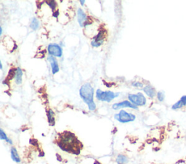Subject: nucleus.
<instances>
[{
    "label": "nucleus",
    "mask_w": 186,
    "mask_h": 164,
    "mask_svg": "<svg viewBox=\"0 0 186 164\" xmlns=\"http://www.w3.org/2000/svg\"><path fill=\"white\" fill-rule=\"evenodd\" d=\"M47 60L49 61L50 63V65H51V68H52V74H56L57 73L59 72V66L58 64V62L55 60V58L52 56H49L47 57Z\"/></svg>",
    "instance_id": "10"
},
{
    "label": "nucleus",
    "mask_w": 186,
    "mask_h": 164,
    "mask_svg": "<svg viewBox=\"0 0 186 164\" xmlns=\"http://www.w3.org/2000/svg\"><path fill=\"white\" fill-rule=\"evenodd\" d=\"M156 97H157V99H158L159 101L163 102L165 99V91H159L156 94Z\"/></svg>",
    "instance_id": "19"
},
{
    "label": "nucleus",
    "mask_w": 186,
    "mask_h": 164,
    "mask_svg": "<svg viewBox=\"0 0 186 164\" xmlns=\"http://www.w3.org/2000/svg\"><path fill=\"white\" fill-rule=\"evenodd\" d=\"M180 100H181V102L183 103V106H186V95H183Z\"/></svg>",
    "instance_id": "22"
},
{
    "label": "nucleus",
    "mask_w": 186,
    "mask_h": 164,
    "mask_svg": "<svg viewBox=\"0 0 186 164\" xmlns=\"http://www.w3.org/2000/svg\"><path fill=\"white\" fill-rule=\"evenodd\" d=\"M132 86L137 87H143V83L140 82H132Z\"/></svg>",
    "instance_id": "21"
},
{
    "label": "nucleus",
    "mask_w": 186,
    "mask_h": 164,
    "mask_svg": "<svg viewBox=\"0 0 186 164\" xmlns=\"http://www.w3.org/2000/svg\"><path fill=\"white\" fill-rule=\"evenodd\" d=\"M46 3L48 4V6H49L52 10H54L57 7V4L55 1H47V2H46Z\"/></svg>",
    "instance_id": "20"
},
{
    "label": "nucleus",
    "mask_w": 186,
    "mask_h": 164,
    "mask_svg": "<svg viewBox=\"0 0 186 164\" xmlns=\"http://www.w3.org/2000/svg\"><path fill=\"white\" fill-rule=\"evenodd\" d=\"M23 71L20 67H17L15 71V82L17 85H21L23 80Z\"/></svg>",
    "instance_id": "12"
},
{
    "label": "nucleus",
    "mask_w": 186,
    "mask_h": 164,
    "mask_svg": "<svg viewBox=\"0 0 186 164\" xmlns=\"http://www.w3.org/2000/svg\"><path fill=\"white\" fill-rule=\"evenodd\" d=\"M2 28L1 27L0 28V36H2Z\"/></svg>",
    "instance_id": "24"
},
{
    "label": "nucleus",
    "mask_w": 186,
    "mask_h": 164,
    "mask_svg": "<svg viewBox=\"0 0 186 164\" xmlns=\"http://www.w3.org/2000/svg\"><path fill=\"white\" fill-rule=\"evenodd\" d=\"M47 51L50 55L55 57H61L63 55V49L60 46L56 43L50 44L47 47Z\"/></svg>",
    "instance_id": "6"
},
{
    "label": "nucleus",
    "mask_w": 186,
    "mask_h": 164,
    "mask_svg": "<svg viewBox=\"0 0 186 164\" xmlns=\"http://www.w3.org/2000/svg\"><path fill=\"white\" fill-rule=\"evenodd\" d=\"M84 2H85V1H84V0H82V1H80V3H81V4H82V5H84Z\"/></svg>",
    "instance_id": "23"
},
{
    "label": "nucleus",
    "mask_w": 186,
    "mask_h": 164,
    "mask_svg": "<svg viewBox=\"0 0 186 164\" xmlns=\"http://www.w3.org/2000/svg\"><path fill=\"white\" fill-rule=\"evenodd\" d=\"M105 34H106L105 30H100V31L98 32L97 36L93 38V41H92L91 42L92 46L95 48L100 47V46H101L105 41V38H106Z\"/></svg>",
    "instance_id": "7"
},
{
    "label": "nucleus",
    "mask_w": 186,
    "mask_h": 164,
    "mask_svg": "<svg viewBox=\"0 0 186 164\" xmlns=\"http://www.w3.org/2000/svg\"><path fill=\"white\" fill-rule=\"evenodd\" d=\"M116 161H117V164H128L129 162L127 157L122 154L119 155V156H117V160Z\"/></svg>",
    "instance_id": "15"
},
{
    "label": "nucleus",
    "mask_w": 186,
    "mask_h": 164,
    "mask_svg": "<svg viewBox=\"0 0 186 164\" xmlns=\"http://www.w3.org/2000/svg\"><path fill=\"white\" fill-rule=\"evenodd\" d=\"M47 119L48 122H49L50 126H54L55 124V113L54 111L52 110V109H49L47 111Z\"/></svg>",
    "instance_id": "13"
},
{
    "label": "nucleus",
    "mask_w": 186,
    "mask_h": 164,
    "mask_svg": "<svg viewBox=\"0 0 186 164\" xmlns=\"http://www.w3.org/2000/svg\"><path fill=\"white\" fill-rule=\"evenodd\" d=\"M119 95V93H113L112 91H102L100 89H98L96 92V98L100 101L111 102L114 98H117Z\"/></svg>",
    "instance_id": "3"
},
{
    "label": "nucleus",
    "mask_w": 186,
    "mask_h": 164,
    "mask_svg": "<svg viewBox=\"0 0 186 164\" xmlns=\"http://www.w3.org/2000/svg\"><path fill=\"white\" fill-rule=\"evenodd\" d=\"M94 164H100V163L98 162V161H95V163H94Z\"/></svg>",
    "instance_id": "25"
},
{
    "label": "nucleus",
    "mask_w": 186,
    "mask_h": 164,
    "mask_svg": "<svg viewBox=\"0 0 186 164\" xmlns=\"http://www.w3.org/2000/svg\"><path fill=\"white\" fill-rule=\"evenodd\" d=\"M143 91L146 95H147L149 98H154L155 96L156 95V91L155 88L153 86H151L150 85H146L145 87H143Z\"/></svg>",
    "instance_id": "11"
},
{
    "label": "nucleus",
    "mask_w": 186,
    "mask_h": 164,
    "mask_svg": "<svg viewBox=\"0 0 186 164\" xmlns=\"http://www.w3.org/2000/svg\"><path fill=\"white\" fill-rule=\"evenodd\" d=\"M77 19H78V22L79 24L81 27H84L85 25L87 23V21L88 20V17H87V15L85 14L84 11L81 9H78L77 11Z\"/></svg>",
    "instance_id": "9"
},
{
    "label": "nucleus",
    "mask_w": 186,
    "mask_h": 164,
    "mask_svg": "<svg viewBox=\"0 0 186 164\" xmlns=\"http://www.w3.org/2000/svg\"><path fill=\"white\" fill-rule=\"evenodd\" d=\"M0 139H1L2 140H5L7 143L10 144V145H12V141L10 139L8 138L7 136V135L4 133V132L2 130V129L0 130Z\"/></svg>",
    "instance_id": "17"
},
{
    "label": "nucleus",
    "mask_w": 186,
    "mask_h": 164,
    "mask_svg": "<svg viewBox=\"0 0 186 164\" xmlns=\"http://www.w3.org/2000/svg\"><path fill=\"white\" fill-rule=\"evenodd\" d=\"M79 95L82 99L84 100L90 111H93L96 109V104L93 100L94 89L89 83H85L81 87L79 90Z\"/></svg>",
    "instance_id": "2"
},
{
    "label": "nucleus",
    "mask_w": 186,
    "mask_h": 164,
    "mask_svg": "<svg viewBox=\"0 0 186 164\" xmlns=\"http://www.w3.org/2000/svg\"><path fill=\"white\" fill-rule=\"evenodd\" d=\"M183 107H184V106H183V103L181 102L180 100H179L175 103V104L172 105V109H173V110H178V109H180L183 108Z\"/></svg>",
    "instance_id": "18"
},
{
    "label": "nucleus",
    "mask_w": 186,
    "mask_h": 164,
    "mask_svg": "<svg viewBox=\"0 0 186 164\" xmlns=\"http://www.w3.org/2000/svg\"><path fill=\"white\" fill-rule=\"evenodd\" d=\"M39 24H40V23H39V20L36 18V17H33L30 24V28L34 30H36L39 28Z\"/></svg>",
    "instance_id": "16"
},
{
    "label": "nucleus",
    "mask_w": 186,
    "mask_h": 164,
    "mask_svg": "<svg viewBox=\"0 0 186 164\" xmlns=\"http://www.w3.org/2000/svg\"><path fill=\"white\" fill-rule=\"evenodd\" d=\"M113 109L114 110H117V109H122V108H130V109H138L137 106H135L134 104H132V103L128 101V100H124L122 102L117 103V104H114L112 106Z\"/></svg>",
    "instance_id": "8"
},
{
    "label": "nucleus",
    "mask_w": 186,
    "mask_h": 164,
    "mask_svg": "<svg viewBox=\"0 0 186 164\" xmlns=\"http://www.w3.org/2000/svg\"><path fill=\"white\" fill-rule=\"evenodd\" d=\"M10 152H11V158H12V160L16 163L21 162V158H20L19 155H18V153H17L16 148L14 147H12L11 148Z\"/></svg>",
    "instance_id": "14"
},
{
    "label": "nucleus",
    "mask_w": 186,
    "mask_h": 164,
    "mask_svg": "<svg viewBox=\"0 0 186 164\" xmlns=\"http://www.w3.org/2000/svg\"><path fill=\"white\" fill-rule=\"evenodd\" d=\"M57 144L63 151L75 155L79 154L83 147L76 135L69 131H65L58 135Z\"/></svg>",
    "instance_id": "1"
},
{
    "label": "nucleus",
    "mask_w": 186,
    "mask_h": 164,
    "mask_svg": "<svg viewBox=\"0 0 186 164\" xmlns=\"http://www.w3.org/2000/svg\"><path fill=\"white\" fill-rule=\"evenodd\" d=\"M114 118L121 123H128V122L135 121L136 117L132 113L126 112L124 110H122L119 113L114 115Z\"/></svg>",
    "instance_id": "4"
},
{
    "label": "nucleus",
    "mask_w": 186,
    "mask_h": 164,
    "mask_svg": "<svg viewBox=\"0 0 186 164\" xmlns=\"http://www.w3.org/2000/svg\"><path fill=\"white\" fill-rule=\"evenodd\" d=\"M128 98L130 100V102L136 106H143L146 104V98L143 94L141 93L130 94Z\"/></svg>",
    "instance_id": "5"
}]
</instances>
